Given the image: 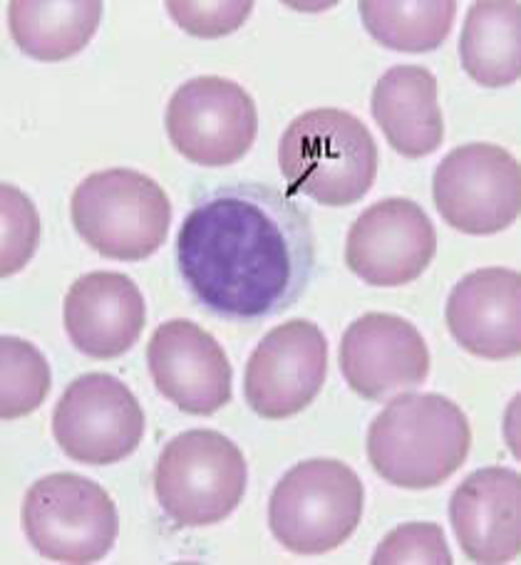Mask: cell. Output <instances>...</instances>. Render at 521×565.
Here are the masks:
<instances>
[{
  "instance_id": "10",
  "label": "cell",
  "mask_w": 521,
  "mask_h": 565,
  "mask_svg": "<svg viewBox=\"0 0 521 565\" xmlns=\"http://www.w3.org/2000/svg\"><path fill=\"white\" fill-rule=\"evenodd\" d=\"M53 434L73 461L107 467L137 451L145 437V412L125 382L89 372L70 382L60 397Z\"/></svg>"
},
{
  "instance_id": "15",
  "label": "cell",
  "mask_w": 521,
  "mask_h": 565,
  "mask_svg": "<svg viewBox=\"0 0 521 565\" xmlns=\"http://www.w3.org/2000/svg\"><path fill=\"white\" fill-rule=\"evenodd\" d=\"M449 521L469 561L512 563L521 551V477L504 467L469 473L449 501Z\"/></svg>"
},
{
  "instance_id": "7",
  "label": "cell",
  "mask_w": 521,
  "mask_h": 565,
  "mask_svg": "<svg viewBox=\"0 0 521 565\" xmlns=\"http://www.w3.org/2000/svg\"><path fill=\"white\" fill-rule=\"evenodd\" d=\"M23 529L40 556L53 563L89 565L113 551L119 519L109 493L79 473H50L28 489Z\"/></svg>"
},
{
  "instance_id": "16",
  "label": "cell",
  "mask_w": 521,
  "mask_h": 565,
  "mask_svg": "<svg viewBox=\"0 0 521 565\" xmlns=\"http://www.w3.org/2000/svg\"><path fill=\"white\" fill-rule=\"evenodd\" d=\"M147 326V302L125 274L97 270L77 278L65 296V330L93 360H115L135 345Z\"/></svg>"
},
{
  "instance_id": "21",
  "label": "cell",
  "mask_w": 521,
  "mask_h": 565,
  "mask_svg": "<svg viewBox=\"0 0 521 565\" xmlns=\"http://www.w3.org/2000/svg\"><path fill=\"white\" fill-rule=\"evenodd\" d=\"M457 15L455 0L429 3H390V0H363L360 18L380 45L400 53H429L447 40Z\"/></svg>"
},
{
  "instance_id": "17",
  "label": "cell",
  "mask_w": 521,
  "mask_h": 565,
  "mask_svg": "<svg viewBox=\"0 0 521 565\" xmlns=\"http://www.w3.org/2000/svg\"><path fill=\"white\" fill-rule=\"evenodd\" d=\"M447 328L467 352L509 360L521 352V276L512 268H482L449 292Z\"/></svg>"
},
{
  "instance_id": "23",
  "label": "cell",
  "mask_w": 521,
  "mask_h": 565,
  "mask_svg": "<svg viewBox=\"0 0 521 565\" xmlns=\"http://www.w3.org/2000/svg\"><path fill=\"white\" fill-rule=\"evenodd\" d=\"M3 244H0V276H15L35 256L40 244V216L33 201L13 184L0 186Z\"/></svg>"
},
{
  "instance_id": "6",
  "label": "cell",
  "mask_w": 521,
  "mask_h": 565,
  "mask_svg": "<svg viewBox=\"0 0 521 565\" xmlns=\"http://www.w3.org/2000/svg\"><path fill=\"white\" fill-rule=\"evenodd\" d=\"M246 459L214 429H189L167 444L155 467V493L169 521L182 529L222 523L246 493Z\"/></svg>"
},
{
  "instance_id": "2",
  "label": "cell",
  "mask_w": 521,
  "mask_h": 565,
  "mask_svg": "<svg viewBox=\"0 0 521 565\" xmlns=\"http://www.w3.org/2000/svg\"><path fill=\"white\" fill-rule=\"evenodd\" d=\"M472 427L459 405L443 395H397L368 429V461L400 489H433L462 467Z\"/></svg>"
},
{
  "instance_id": "11",
  "label": "cell",
  "mask_w": 521,
  "mask_h": 565,
  "mask_svg": "<svg viewBox=\"0 0 521 565\" xmlns=\"http://www.w3.org/2000/svg\"><path fill=\"white\" fill-rule=\"evenodd\" d=\"M328 342L316 322H280L252 352L244 395L258 417L280 422L296 417L323 390Z\"/></svg>"
},
{
  "instance_id": "25",
  "label": "cell",
  "mask_w": 521,
  "mask_h": 565,
  "mask_svg": "<svg viewBox=\"0 0 521 565\" xmlns=\"http://www.w3.org/2000/svg\"><path fill=\"white\" fill-rule=\"evenodd\" d=\"M167 13L174 18V23L196 38H224L236 33L252 15V0H234V3H179L169 0Z\"/></svg>"
},
{
  "instance_id": "8",
  "label": "cell",
  "mask_w": 521,
  "mask_h": 565,
  "mask_svg": "<svg viewBox=\"0 0 521 565\" xmlns=\"http://www.w3.org/2000/svg\"><path fill=\"white\" fill-rule=\"evenodd\" d=\"M433 199L449 226L469 236H492L521 211V167L499 145H462L435 171Z\"/></svg>"
},
{
  "instance_id": "13",
  "label": "cell",
  "mask_w": 521,
  "mask_h": 565,
  "mask_svg": "<svg viewBox=\"0 0 521 565\" xmlns=\"http://www.w3.org/2000/svg\"><path fill=\"white\" fill-rule=\"evenodd\" d=\"M159 395L187 415L209 417L232 402V365L224 348L192 320H167L147 345Z\"/></svg>"
},
{
  "instance_id": "22",
  "label": "cell",
  "mask_w": 521,
  "mask_h": 565,
  "mask_svg": "<svg viewBox=\"0 0 521 565\" xmlns=\"http://www.w3.org/2000/svg\"><path fill=\"white\" fill-rule=\"evenodd\" d=\"M50 385V365L33 342L0 338V417L13 422L35 412L45 402Z\"/></svg>"
},
{
  "instance_id": "19",
  "label": "cell",
  "mask_w": 521,
  "mask_h": 565,
  "mask_svg": "<svg viewBox=\"0 0 521 565\" xmlns=\"http://www.w3.org/2000/svg\"><path fill=\"white\" fill-rule=\"evenodd\" d=\"M99 0L45 3L13 0L8 3V25L15 45L40 63H60L83 53L103 20Z\"/></svg>"
},
{
  "instance_id": "3",
  "label": "cell",
  "mask_w": 521,
  "mask_h": 565,
  "mask_svg": "<svg viewBox=\"0 0 521 565\" xmlns=\"http://www.w3.org/2000/svg\"><path fill=\"white\" fill-rule=\"evenodd\" d=\"M278 164L288 194L323 206H353L375 184L378 145L355 115L336 107L296 117L280 137Z\"/></svg>"
},
{
  "instance_id": "12",
  "label": "cell",
  "mask_w": 521,
  "mask_h": 565,
  "mask_svg": "<svg viewBox=\"0 0 521 565\" xmlns=\"http://www.w3.org/2000/svg\"><path fill=\"white\" fill-rule=\"evenodd\" d=\"M437 254V234L423 206L410 199L378 201L350 226L345 264L375 288L417 280Z\"/></svg>"
},
{
  "instance_id": "20",
  "label": "cell",
  "mask_w": 521,
  "mask_h": 565,
  "mask_svg": "<svg viewBox=\"0 0 521 565\" xmlns=\"http://www.w3.org/2000/svg\"><path fill=\"white\" fill-rule=\"evenodd\" d=\"M459 60L482 87L514 85L521 75V6L517 0H479L469 8Z\"/></svg>"
},
{
  "instance_id": "5",
  "label": "cell",
  "mask_w": 521,
  "mask_h": 565,
  "mask_svg": "<svg viewBox=\"0 0 521 565\" xmlns=\"http://www.w3.org/2000/svg\"><path fill=\"white\" fill-rule=\"evenodd\" d=\"M363 481L348 463L308 459L276 483L268 526L286 551L323 556L353 536L363 519Z\"/></svg>"
},
{
  "instance_id": "4",
  "label": "cell",
  "mask_w": 521,
  "mask_h": 565,
  "mask_svg": "<svg viewBox=\"0 0 521 565\" xmlns=\"http://www.w3.org/2000/svg\"><path fill=\"white\" fill-rule=\"evenodd\" d=\"M70 214L77 236L99 256L137 264L157 254L172 224L167 191L135 169L89 174L75 189Z\"/></svg>"
},
{
  "instance_id": "24",
  "label": "cell",
  "mask_w": 521,
  "mask_h": 565,
  "mask_svg": "<svg viewBox=\"0 0 521 565\" xmlns=\"http://www.w3.org/2000/svg\"><path fill=\"white\" fill-rule=\"evenodd\" d=\"M370 563L375 565H400V563H433L449 565L453 553L447 548L445 531L437 523H403L390 531L380 543Z\"/></svg>"
},
{
  "instance_id": "18",
  "label": "cell",
  "mask_w": 521,
  "mask_h": 565,
  "mask_svg": "<svg viewBox=\"0 0 521 565\" xmlns=\"http://www.w3.org/2000/svg\"><path fill=\"white\" fill-rule=\"evenodd\" d=\"M373 117L397 154L419 159L445 139L437 77L423 65H395L373 89Z\"/></svg>"
},
{
  "instance_id": "14",
  "label": "cell",
  "mask_w": 521,
  "mask_h": 565,
  "mask_svg": "<svg viewBox=\"0 0 521 565\" xmlns=\"http://www.w3.org/2000/svg\"><path fill=\"white\" fill-rule=\"evenodd\" d=\"M340 372L355 395L383 402L423 385L429 375V350L410 320L365 312L350 322L340 342Z\"/></svg>"
},
{
  "instance_id": "1",
  "label": "cell",
  "mask_w": 521,
  "mask_h": 565,
  "mask_svg": "<svg viewBox=\"0 0 521 565\" xmlns=\"http://www.w3.org/2000/svg\"><path fill=\"white\" fill-rule=\"evenodd\" d=\"M187 290L212 316L238 326L276 318L316 274L310 218L288 194L234 181L196 201L177 236Z\"/></svg>"
},
{
  "instance_id": "9",
  "label": "cell",
  "mask_w": 521,
  "mask_h": 565,
  "mask_svg": "<svg viewBox=\"0 0 521 565\" xmlns=\"http://www.w3.org/2000/svg\"><path fill=\"white\" fill-rule=\"evenodd\" d=\"M167 135L184 159L199 167H228L258 135L252 95L234 79L204 75L177 89L167 105Z\"/></svg>"
}]
</instances>
